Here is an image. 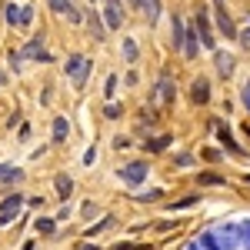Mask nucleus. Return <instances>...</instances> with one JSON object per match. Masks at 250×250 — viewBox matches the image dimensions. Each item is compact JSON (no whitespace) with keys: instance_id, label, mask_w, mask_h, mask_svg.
Listing matches in <instances>:
<instances>
[{"instance_id":"c85d7f7f","label":"nucleus","mask_w":250,"mask_h":250,"mask_svg":"<svg viewBox=\"0 0 250 250\" xmlns=\"http://www.w3.org/2000/svg\"><path fill=\"white\" fill-rule=\"evenodd\" d=\"M30 20H34V10H30V7H20V20H17V27H30Z\"/></svg>"},{"instance_id":"aec40b11","label":"nucleus","mask_w":250,"mask_h":250,"mask_svg":"<svg viewBox=\"0 0 250 250\" xmlns=\"http://www.w3.org/2000/svg\"><path fill=\"white\" fill-rule=\"evenodd\" d=\"M110 224H114V217L107 213V217H100V220H97L94 227H87V230H83V233H87V237H97V233H104V230H107Z\"/></svg>"},{"instance_id":"72a5a7b5","label":"nucleus","mask_w":250,"mask_h":250,"mask_svg":"<svg viewBox=\"0 0 250 250\" xmlns=\"http://www.w3.org/2000/svg\"><path fill=\"white\" fill-rule=\"evenodd\" d=\"M107 117L117 120V117H120V107H117V104H107Z\"/></svg>"},{"instance_id":"c756f323","label":"nucleus","mask_w":250,"mask_h":250,"mask_svg":"<svg viewBox=\"0 0 250 250\" xmlns=\"http://www.w3.org/2000/svg\"><path fill=\"white\" fill-rule=\"evenodd\" d=\"M17 20H20V7H17V3H10V7H7V23L17 27Z\"/></svg>"},{"instance_id":"c9c22d12","label":"nucleus","mask_w":250,"mask_h":250,"mask_svg":"<svg viewBox=\"0 0 250 250\" xmlns=\"http://www.w3.org/2000/svg\"><path fill=\"white\" fill-rule=\"evenodd\" d=\"M114 147H117V150H124V147H130V140H127V137H117Z\"/></svg>"},{"instance_id":"dca6fc26","label":"nucleus","mask_w":250,"mask_h":250,"mask_svg":"<svg viewBox=\"0 0 250 250\" xmlns=\"http://www.w3.org/2000/svg\"><path fill=\"white\" fill-rule=\"evenodd\" d=\"M67 134H70V120H67V117H57V120H54V144H63Z\"/></svg>"},{"instance_id":"f3484780","label":"nucleus","mask_w":250,"mask_h":250,"mask_svg":"<svg viewBox=\"0 0 250 250\" xmlns=\"http://www.w3.org/2000/svg\"><path fill=\"white\" fill-rule=\"evenodd\" d=\"M184 23H180V17H173V23H170V40H173V50H180V43H184Z\"/></svg>"},{"instance_id":"a211bd4d","label":"nucleus","mask_w":250,"mask_h":250,"mask_svg":"<svg viewBox=\"0 0 250 250\" xmlns=\"http://www.w3.org/2000/svg\"><path fill=\"white\" fill-rule=\"evenodd\" d=\"M197 184H200V187H224L227 180H224V177H217L213 170H207V173H200V177H197Z\"/></svg>"},{"instance_id":"f257e3e1","label":"nucleus","mask_w":250,"mask_h":250,"mask_svg":"<svg viewBox=\"0 0 250 250\" xmlns=\"http://www.w3.org/2000/svg\"><path fill=\"white\" fill-rule=\"evenodd\" d=\"M147 173H150V167H147L144 160H130V164H124V167L117 170V177H120L127 187H137V184L147 180Z\"/></svg>"},{"instance_id":"b1692460","label":"nucleus","mask_w":250,"mask_h":250,"mask_svg":"<svg viewBox=\"0 0 250 250\" xmlns=\"http://www.w3.org/2000/svg\"><path fill=\"white\" fill-rule=\"evenodd\" d=\"M164 147H170V137L160 134V137H150L147 144H144V150H164Z\"/></svg>"},{"instance_id":"6ab92c4d","label":"nucleus","mask_w":250,"mask_h":250,"mask_svg":"<svg viewBox=\"0 0 250 250\" xmlns=\"http://www.w3.org/2000/svg\"><path fill=\"white\" fill-rule=\"evenodd\" d=\"M140 7H144V14H147V20H150V23L160 17V0H140Z\"/></svg>"},{"instance_id":"e433bc0d","label":"nucleus","mask_w":250,"mask_h":250,"mask_svg":"<svg viewBox=\"0 0 250 250\" xmlns=\"http://www.w3.org/2000/svg\"><path fill=\"white\" fill-rule=\"evenodd\" d=\"M244 107H247V110H250V80H247V83H244Z\"/></svg>"},{"instance_id":"bb28decb","label":"nucleus","mask_w":250,"mask_h":250,"mask_svg":"<svg viewBox=\"0 0 250 250\" xmlns=\"http://www.w3.org/2000/svg\"><path fill=\"white\" fill-rule=\"evenodd\" d=\"M34 230H40V233H54V220H50V217H37Z\"/></svg>"},{"instance_id":"ea45409f","label":"nucleus","mask_w":250,"mask_h":250,"mask_svg":"<svg viewBox=\"0 0 250 250\" xmlns=\"http://www.w3.org/2000/svg\"><path fill=\"white\" fill-rule=\"evenodd\" d=\"M187 250H200V247H197V240H193V244H187Z\"/></svg>"},{"instance_id":"39448f33","label":"nucleus","mask_w":250,"mask_h":250,"mask_svg":"<svg viewBox=\"0 0 250 250\" xmlns=\"http://www.w3.org/2000/svg\"><path fill=\"white\" fill-rule=\"evenodd\" d=\"M173 94H177V87H173V80L164 74V77L157 80V87H154V104L167 107V104H173Z\"/></svg>"},{"instance_id":"9b49d317","label":"nucleus","mask_w":250,"mask_h":250,"mask_svg":"<svg viewBox=\"0 0 250 250\" xmlns=\"http://www.w3.org/2000/svg\"><path fill=\"white\" fill-rule=\"evenodd\" d=\"M210 127H213V130H217V137H220V144H224V147H227L230 154H244V150L237 147V140H233V137H230V130H227V127L220 124V120H210Z\"/></svg>"},{"instance_id":"7ed1b4c3","label":"nucleus","mask_w":250,"mask_h":250,"mask_svg":"<svg viewBox=\"0 0 250 250\" xmlns=\"http://www.w3.org/2000/svg\"><path fill=\"white\" fill-rule=\"evenodd\" d=\"M124 7H120V0H104V23L110 27V30H120L124 27Z\"/></svg>"},{"instance_id":"79ce46f5","label":"nucleus","mask_w":250,"mask_h":250,"mask_svg":"<svg viewBox=\"0 0 250 250\" xmlns=\"http://www.w3.org/2000/svg\"><path fill=\"white\" fill-rule=\"evenodd\" d=\"M3 170H7V164H0V173H3Z\"/></svg>"},{"instance_id":"5701e85b","label":"nucleus","mask_w":250,"mask_h":250,"mask_svg":"<svg viewBox=\"0 0 250 250\" xmlns=\"http://www.w3.org/2000/svg\"><path fill=\"white\" fill-rule=\"evenodd\" d=\"M197 247H200V250H224L220 244H217V237H213L210 230H207V233H200V240H197Z\"/></svg>"},{"instance_id":"f03ea898","label":"nucleus","mask_w":250,"mask_h":250,"mask_svg":"<svg viewBox=\"0 0 250 250\" xmlns=\"http://www.w3.org/2000/svg\"><path fill=\"white\" fill-rule=\"evenodd\" d=\"M23 210V197L20 193H10V197H3L0 200V227H7V224H14Z\"/></svg>"},{"instance_id":"4c0bfd02","label":"nucleus","mask_w":250,"mask_h":250,"mask_svg":"<svg viewBox=\"0 0 250 250\" xmlns=\"http://www.w3.org/2000/svg\"><path fill=\"white\" fill-rule=\"evenodd\" d=\"M77 250H100V247H94V244H77Z\"/></svg>"},{"instance_id":"2eb2a0df","label":"nucleus","mask_w":250,"mask_h":250,"mask_svg":"<svg viewBox=\"0 0 250 250\" xmlns=\"http://www.w3.org/2000/svg\"><path fill=\"white\" fill-rule=\"evenodd\" d=\"M54 187H57V193L63 197V200H67V197L74 193V180H70L67 173H57V177H54Z\"/></svg>"},{"instance_id":"37998d69","label":"nucleus","mask_w":250,"mask_h":250,"mask_svg":"<svg viewBox=\"0 0 250 250\" xmlns=\"http://www.w3.org/2000/svg\"><path fill=\"white\" fill-rule=\"evenodd\" d=\"M247 134H250V124H247Z\"/></svg>"},{"instance_id":"1a4fd4ad","label":"nucleus","mask_w":250,"mask_h":250,"mask_svg":"<svg viewBox=\"0 0 250 250\" xmlns=\"http://www.w3.org/2000/svg\"><path fill=\"white\" fill-rule=\"evenodd\" d=\"M20 57H27V60H50V54L43 50V37H34L23 50H20Z\"/></svg>"},{"instance_id":"f704fd0d","label":"nucleus","mask_w":250,"mask_h":250,"mask_svg":"<svg viewBox=\"0 0 250 250\" xmlns=\"http://www.w3.org/2000/svg\"><path fill=\"white\" fill-rule=\"evenodd\" d=\"M114 250H147V247H140V244H117Z\"/></svg>"},{"instance_id":"9d476101","label":"nucleus","mask_w":250,"mask_h":250,"mask_svg":"<svg viewBox=\"0 0 250 250\" xmlns=\"http://www.w3.org/2000/svg\"><path fill=\"white\" fill-rule=\"evenodd\" d=\"M190 97H193V104H207V100H210V80L197 77L190 83Z\"/></svg>"},{"instance_id":"f8f14e48","label":"nucleus","mask_w":250,"mask_h":250,"mask_svg":"<svg viewBox=\"0 0 250 250\" xmlns=\"http://www.w3.org/2000/svg\"><path fill=\"white\" fill-rule=\"evenodd\" d=\"M90 70H94V63L83 57V60L77 63V67L70 70V80H74V87H83V83H87V77H90Z\"/></svg>"},{"instance_id":"4be33fe9","label":"nucleus","mask_w":250,"mask_h":250,"mask_svg":"<svg viewBox=\"0 0 250 250\" xmlns=\"http://www.w3.org/2000/svg\"><path fill=\"white\" fill-rule=\"evenodd\" d=\"M0 180H3V184H20V180H23V170H20V167H10V164H7V170L0 173Z\"/></svg>"},{"instance_id":"423d86ee","label":"nucleus","mask_w":250,"mask_h":250,"mask_svg":"<svg viewBox=\"0 0 250 250\" xmlns=\"http://www.w3.org/2000/svg\"><path fill=\"white\" fill-rule=\"evenodd\" d=\"M197 40H200V47H207V50L217 47V43H213V30H210V17H207V10L197 14Z\"/></svg>"},{"instance_id":"2f4dec72","label":"nucleus","mask_w":250,"mask_h":250,"mask_svg":"<svg viewBox=\"0 0 250 250\" xmlns=\"http://www.w3.org/2000/svg\"><path fill=\"white\" fill-rule=\"evenodd\" d=\"M173 164H177V167H190V164H193V154H177V157H173Z\"/></svg>"},{"instance_id":"cd10ccee","label":"nucleus","mask_w":250,"mask_h":250,"mask_svg":"<svg viewBox=\"0 0 250 250\" xmlns=\"http://www.w3.org/2000/svg\"><path fill=\"white\" fill-rule=\"evenodd\" d=\"M197 204V197H184V200H177V204H167V210H187Z\"/></svg>"},{"instance_id":"58836bf2","label":"nucleus","mask_w":250,"mask_h":250,"mask_svg":"<svg viewBox=\"0 0 250 250\" xmlns=\"http://www.w3.org/2000/svg\"><path fill=\"white\" fill-rule=\"evenodd\" d=\"M3 83H7V74H3V70H0V87H3Z\"/></svg>"},{"instance_id":"473e14b6","label":"nucleus","mask_w":250,"mask_h":250,"mask_svg":"<svg viewBox=\"0 0 250 250\" xmlns=\"http://www.w3.org/2000/svg\"><path fill=\"white\" fill-rule=\"evenodd\" d=\"M160 197H164V193H160V190H150V193H140V200H144V204H147V200H160Z\"/></svg>"},{"instance_id":"412c9836","label":"nucleus","mask_w":250,"mask_h":250,"mask_svg":"<svg viewBox=\"0 0 250 250\" xmlns=\"http://www.w3.org/2000/svg\"><path fill=\"white\" fill-rule=\"evenodd\" d=\"M140 57V47H137V40H124V60H127V63H134V60Z\"/></svg>"},{"instance_id":"7c9ffc66","label":"nucleus","mask_w":250,"mask_h":250,"mask_svg":"<svg viewBox=\"0 0 250 250\" xmlns=\"http://www.w3.org/2000/svg\"><path fill=\"white\" fill-rule=\"evenodd\" d=\"M114 90H117V74H110L107 83H104V97H114Z\"/></svg>"},{"instance_id":"20e7f679","label":"nucleus","mask_w":250,"mask_h":250,"mask_svg":"<svg viewBox=\"0 0 250 250\" xmlns=\"http://www.w3.org/2000/svg\"><path fill=\"white\" fill-rule=\"evenodd\" d=\"M213 237H217V244L224 250H233V247H240V240H237V224H220V227H213Z\"/></svg>"},{"instance_id":"6e6552de","label":"nucleus","mask_w":250,"mask_h":250,"mask_svg":"<svg viewBox=\"0 0 250 250\" xmlns=\"http://www.w3.org/2000/svg\"><path fill=\"white\" fill-rule=\"evenodd\" d=\"M213 14H217V27H220L227 37H237V27H233V20L227 17V10H224V0H213Z\"/></svg>"},{"instance_id":"393cba45","label":"nucleus","mask_w":250,"mask_h":250,"mask_svg":"<svg viewBox=\"0 0 250 250\" xmlns=\"http://www.w3.org/2000/svg\"><path fill=\"white\" fill-rule=\"evenodd\" d=\"M87 27H90V34H94L97 40H104V34H107V27L100 23V17H97V14H90V20H87Z\"/></svg>"},{"instance_id":"ddd939ff","label":"nucleus","mask_w":250,"mask_h":250,"mask_svg":"<svg viewBox=\"0 0 250 250\" xmlns=\"http://www.w3.org/2000/svg\"><path fill=\"white\" fill-rule=\"evenodd\" d=\"M213 63H217V74H220V77H230V74H233V57H230V54L213 50Z\"/></svg>"},{"instance_id":"4468645a","label":"nucleus","mask_w":250,"mask_h":250,"mask_svg":"<svg viewBox=\"0 0 250 250\" xmlns=\"http://www.w3.org/2000/svg\"><path fill=\"white\" fill-rule=\"evenodd\" d=\"M180 50H184V57L187 60H193L197 57V50H200V40H197V34H184V43H180Z\"/></svg>"},{"instance_id":"0eeeda50","label":"nucleus","mask_w":250,"mask_h":250,"mask_svg":"<svg viewBox=\"0 0 250 250\" xmlns=\"http://www.w3.org/2000/svg\"><path fill=\"white\" fill-rule=\"evenodd\" d=\"M47 3H50V10H54V14L67 17L70 23H80V10L74 7V3H70V0H47Z\"/></svg>"},{"instance_id":"a19ab883","label":"nucleus","mask_w":250,"mask_h":250,"mask_svg":"<svg viewBox=\"0 0 250 250\" xmlns=\"http://www.w3.org/2000/svg\"><path fill=\"white\" fill-rule=\"evenodd\" d=\"M23 250H34V244H23Z\"/></svg>"},{"instance_id":"a878e982","label":"nucleus","mask_w":250,"mask_h":250,"mask_svg":"<svg viewBox=\"0 0 250 250\" xmlns=\"http://www.w3.org/2000/svg\"><path fill=\"white\" fill-rule=\"evenodd\" d=\"M237 240H240V247H247V250H250V220L237 224Z\"/></svg>"}]
</instances>
